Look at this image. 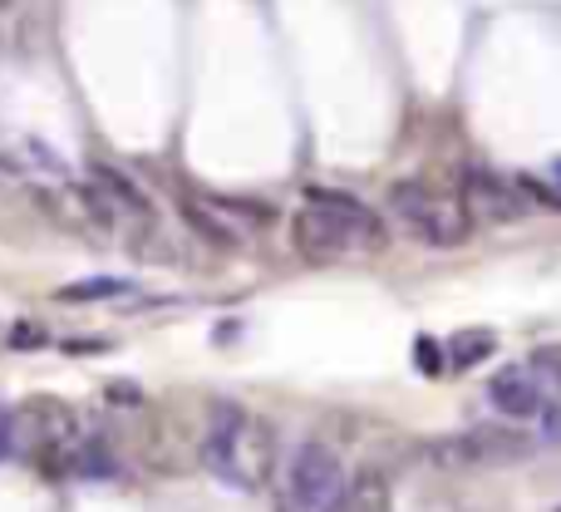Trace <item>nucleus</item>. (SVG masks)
Masks as SVG:
<instances>
[{
  "mask_svg": "<svg viewBox=\"0 0 561 512\" xmlns=\"http://www.w3.org/2000/svg\"><path fill=\"white\" fill-rule=\"evenodd\" d=\"M533 375H547V379H552V385L561 389V345L537 350V360H533Z\"/></svg>",
  "mask_w": 561,
  "mask_h": 512,
  "instance_id": "14",
  "label": "nucleus"
},
{
  "mask_svg": "<svg viewBox=\"0 0 561 512\" xmlns=\"http://www.w3.org/2000/svg\"><path fill=\"white\" fill-rule=\"evenodd\" d=\"M203 468L217 483L237 488V493H256L266 488L276 468V434L266 419L247 414L237 405H222L203 434Z\"/></svg>",
  "mask_w": 561,
  "mask_h": 512,
  "instance_id": "1",
  "label": "nucleus"
},
{
  "mask_svg": "<svg viewBox=\"0 0 561 512\" xmlns=\"http://www.w3.org/2000/svg\"><path fill=\"white\" fill-rule=\"evenodd\" d=\"M537 424H542L547 444H561V399H542V409H537Z\"/></svg>",
  "mask_w": 561,
  "mask_h": 512,
  "instance_id": "13",
  "label": "nucleus"
},
{
  "mask_svg": "<svg viewBox=\"0 0 561 512\" xmlns=\"http://www.w3.org/2000/svg\"><path fill=\"white\" fill-rule=\"evenodd\" d=\"M552 173H557V183H561V158H557V168H552Z\"/></svg>",
  "mask_w": 561,
  "mask_h": 512,
  "instance_id": "17",
  "label": "nucleus"
},
{
  "mask_svg": "<svg viewBox=\"0 0 561 512\" xmlns=\"http://www.w3.org/2000/svg\"><path fill=\"white\" fill-rule=\"evenodd\" d=\"M20 444V429H15V409H0V458H10Z\"/></svg>",
  "mask_w": 561,
  "mask_h": 512,
  "instance_id": "15",
  "label": "nucleus"
},
{
  "mask_svg": "<svg viewBox=\"0 0 561 512\" xmlns=\"http://www.w3.org/2000/svg\"><path fill=\"white\" fill-rule=\"evenodd\" d=\"M488 399H493V409L503 419H537L547 395H542V379L533 375V365H513L488 379Z\"/></svg>",
  "mask_w": 561,
  "mask_h": 512,
  "instance_id": "7",
  "label": "nucleus"
},
{
  "mask_svg": "<svg viewBox=\"0 0 561 512\" xmlns=\"http://www.w3.org/2000/svg\"><path fill=\"white\" fill-rule=\"evenodd\" d=\"M385 203L404 223V232H414L424 247H463L473 232V217L463 213V203L424 178H399Z\"/></svg>",
  "mask_w": 561,
  "mask_h": 512,
  "instance_id": "2",
  "label": "nucleus"
},
{
  "mask_svg": "<svg viewBox=\"0 0 561 512\" xmlns=\"http://www.w3.org/2000/svg\"><path fill=\"white\" fill-rule=\"evenodd\" d=\"M306 207H316L325 223H335V232L350 242V252H385L389 247V227L379 223V213L365 207L359 197L335 193V187H310Z\"/></svg>",
  "mask_w": 561,
  "mask_h": 512,
  "instance_id": "5",
  "label": "nucleus"
},
{
  "mask_svg": "<svg viewBox=\"0 0 561 512\" xmlns=\"http://www.w3.org/2000/svg\"><path fill=\"white\" fill-rule=\"evenodd\" d=\"M108 296H128V281L118 276H94V281H79V286H65L59 300H108Z\"/></svg>",
  "mask_w": 561,
  "mask_h": 512,
  "instance_id": "12",
  "label": "nucleus"
},
{
  "mask_svg": "<svg viewBox=\"0 0 561 512\" xmlns=\"http://www.w3.org/2000/svg\"><path fill=\"white\" fill-rule=\"evenodd\" d=\"M458 203H463L468 217H488V223H513L523 217V197L507 178L488 173V168H468L463 173V187H458Z\"/></svg>",
  "mask_w": 561,
  "mask_h": 512,
  "instance_id": "6",
  "label": "nucleus"
},
{
  "mask_svg": "<svg viewBox=\"0 0 561 512\" xmlns=\"http://www.w3.org/2000/svg\"><path fill=\"white\" fill-rule=\"evenodd\" d=\"M35 340H45L35 326H15V330H10V345H35Z\"/></svg>",
  "mask_w": 561,
  "mask_h": 512,
  "instance_id": "16",
  "label": "nucleus"
},
{
  "mask_svg": "<svg viewBox=\"0 0 561 512\" xmlns=\"http://www.w3.org/2000/svg\"><path fill=\"white\" fill-rule=\"evenodd\" d=\"M290 242H296V252L310 257V261H335V257L350 252V242L335 232V223H325L316 207H300V213L290 217Z\"/></svg>",
  "mask_w": 561,
  "mask_h": 512,
  "instance_id": "8",
  "label": "nucleus"
},
{
  "mask_svg": "<svg viewBox=\"0 0 561 512\" xmlns=\"http://www.w3.org/2000/svg\"><path fill=\"white\" fill-rule=\"evenodd\" d=\"M493 350H497L493 330H454V335L444 340V355H448V365H454V369L478 365V360H488Z\"/></svg>",
  "mask_w": 561,
  "mask_h": 512,
  "instance_id": "10",
  "label": "nucleus"
},
{
  "mask_svg": "<svg viewBox=\"0 0 561 512\" xmlns=\"http://www.w3.org/2000/svg\"><path fill=\"white\" fill-rule=\"evenodd\" d=\"M345 464L335 458V448L325 444H300L286 464V508L290 512H340L345 503Z\"/></svg>",
  "mask_w": 561,
  "mask_h": 512,
  "instance_id": "3",
  "label": "nucleus"
},
{
  "mask_svg": "<svg viewBox=\"0 0 561 512\" xmlns=\"http://www.w3.org/2000/svg\"><path fill=\"white\" fill-rule=\"evenodd\" d=\"M533 454V434L523 429H468L458 439H444L434 448L438 464L448 468H497V464H523Z\"/></svg>",
  "mask_w": 561,
  "mask_h": 512,
  "instance_id": "4",
  "label": "nucleus"
},
{
  "mask_svg": "<svg viewBox=\"0 0 561 512\" xmlns=\"http://www.w3.org/2000/svg\"><path fill=\"white\" fill-rule=\"evenodd\" d=\"M183 217H187V227L193 232H203L213 247H237V232L217 217V207H203V203H183Z\"/></svg>",
  "mask_w": 561,
  "mask_h": 512,
  "instance_id": "11",
  "label": "nucleus"
},
{
  "mask_svg": "<svg viewBox=\"0 0 561 512\" xmlns=\"http://www.w3.org/2000/svg\"><path fill=\"white\" fill-rule=\"evenodd\" d=\"M340 512H394V493H389V478L379 468H359L345 483V503Z\"/></svg>",
  "mask_w": 561,
  "mask_h": 512,
  "instance_id": "9",
  "label": "nucleus"
}]
</instances>
